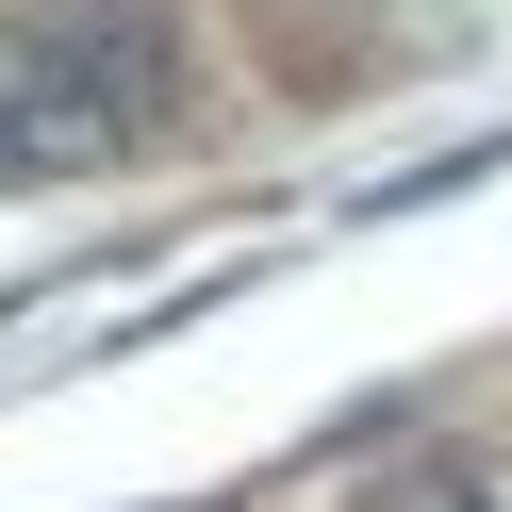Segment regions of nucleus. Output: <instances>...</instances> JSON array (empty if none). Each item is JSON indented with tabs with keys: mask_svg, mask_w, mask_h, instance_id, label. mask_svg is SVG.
Here are the masks:
<instances>
[{
	"mask_svg": "<svg viewBox=\"0 0 512 512\" xmlns=\"http://www.w3.org/2000/svg\"><path fill=\"white\" fill-rule=\"evenodd\" d=\"M364 512H496V479H479V463H397Z\"/></svg>",
	"mask_w": 512,
	"mask_h": 512,
	"instance_id": "nucleus-2",
	"label": "nucleus"
},
{
	"mask_svg": "<svg viewBox=\"0 0 512 512\" xmlns=\"http://www.w3.org/2000/svg\"><path fill=\"white\" fill-rule=\"evenodd\" d=\"M182 116V0H17L0 17V182H100Z\"/></svg>",
	"mask_w": 512,
	"mask_h": 512,
	"instance_id": "nucleus-1",
	"label": "nucleus"
}]
</instances>
